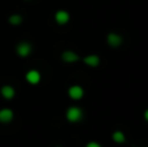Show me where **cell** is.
<instances>
[{
    "mask_svg": "<svg viewBox=\"0 0 148 147\" xmlns=\"http://www.w3.org/2000/svg\"><path fill=\"white\" fill-rule=\"evenodd\" d=\"M81 117H82V109L78 108V107H70L66 111V119L69 120L70 122L79 121Z\"/></svg>",
    "mask_w": 148,
    "mask_h": 147,
    "instance_id": "1",
    "label": "cell"
},
{
    "mask_svg": "<svg viewBox=\"0 0 148 147\" xmlns=\"http://www.w3.org/2000/svg\"><path fill=\"white\" fill-rule=\"evenodd\" d=\"M31 52V44L27 43V42H21L17 46V54L20 55L21 57H26L29 56Z\"/></svg>",
    "mask_w": 148,
    "mask_h": 147,
    "instance_id": "2",
    "label": "cell"
},
{
    "mask_svg": "<svg viewBox=\"0 0 148 147\" xmlns=\"http://www.w3.org/2000/svg\"><path fill=\"white\" fill-rule=\"evenodd\" d=\"M26 81H27L29 83H31V85H38V83L40 82V73L34 69L29 70V72L26 73Z\"/></svg>",
    "mask_w": 148,
    "mask_h": 147,
    "instance_id": "3",
    "label": "cell"
},
{
    "mask_svg": "<svg viewBox=\"0 0 148 147\" xmlns=\"http://www.w3.org/2000/svg\"><path fill=\"white\" fill-rule=\"evenodd\" d=\"M55 20L59 25H65V23L69 22L70 20V16L66 10H57L56 14H55Z\"/></svg>",
    "mask_w": 148,
    "mask_h": 147,
    "instance_id": "4",
    "label": "cell"
},
{
    "mask_svg": "<svg viewBox=\"0 0 148 147\" xmlns=\"http://www.w3.org/2000/svg\"><path fill=\"white\" fill-rule=\"evenodd\" d=\"M68 94H69V96L72 99H74V100H78V99H81L82 96H83V89H82L81 86H78V85L72 86V87H69Z\"/></svg>",
    "mask_w": 148,
    "mask_h": 147,
    "instance_id": "5",
    "label": "cell"
},
{
    "mask_svg": "<svg viewBox=\"0 0 148 147\" xmlns=\"http://www.w3.org/2000/svg\"><path fill=\"white\" fill-rule=\"evenodd\" d=\"M107 42H108V44H109V46L118 47L121 43H122V38H121L118 34H116V33H110L109 35L107 36Z\"/></svg>",
    "mask_w": 148,
    "mask_h": 147,
    "instance_id": "6",
    "label": "cell"
},
{
    "mask_svg": "<svg viewBox=\"0 0 148 147\" xmlns=\"http://www.w3.org/2000/svg\"><path fill=\"white\" fill-rule=\"evenodd\" d=\"M13 119V111L9 108L0 109V122H9Z\"/></svg>",
    "mask_w": 148,
    "mask_h": 147,
    "instance_id": "7",
    "label": "cell"
},
{
    "mask_svg": "<svg viewBox=\"0 0 148 147\" xmlns=\"http://www.w3.org/2000/svg\"><path fill=\"white\" fill-rule=\"evenodd\" d=\"M62 60H64L65 63H75L79 60V56L73 51H65L64 54H62Z\"/></svg>",
    "mask_w": 148,
    "mask_h": 147,
    "instance_id": "8",
    "label": "cell"
},
{
    "mask_svg": "<svg viewBox=\"0 0 148 147\" xmlns=\"http://www.w3.org/2000/svg\"><path fill=\"white\" fill-rule=\"evenodd\" d=\"M83 60H84V64H87L88 67H97L100 64V59L96 55H88Z\"/></svg>",
    "mask_w": 148,
    "mask_h": 147,
    "instance_id": "9",
    "label": "cell"
},
{
    "mask_svg": "<svg viewBox=\"0 0 148 147\" xmlns=\"http://www.w3.org/2000/svg\"><path fill=\"white\" fill-rule=\"evenodd\" d=\"M14 94H16V91H14V89H13L12 86L5 85V86H3L1 87V95L4 96L5 99H12L13 96H14Z\"/></svg>",
    "mask_w": 148,
    "mask_h": 147,
    "instance_id": "10",
    "label": "cell"
},
{
    "mask_svg": "<svg viewBox=\"0 0 148 147\" xmlns=\"http://www.w3.org/2000/svg\"><path fill=\"white\" fill-rule=\"evenodd\" d=\"M112 138H113V141H114L116 143H123L126 141V137H125V134H123L122 132H114L113 133V135H112Z\"/></svg>",
    "mask_w": 148,
    "mask_h": 147,
    "instance_id": "11",
    "label": "cell"
},
{
    "mask_svg": "<svg viewBox=\"0 0 148 147\" xmlns=\"http://www.w3.org/2000/svg\"><path fill=\"white\" fill-rule=\"evenodd\" d=\"M9 22H10V25H20L22 22V17L18 14H13L9 17Z\"/></svg>",
    "mask_w": 148,
    "mask_h": 147,
    "instance_id": "12",
    "label": "cell"
},
{
    "mask_svg": "<svg viewBox=\"0 0 148 147\" xmlns=\"http://www.w3.org/2000/svg\"><path fill=\"white\" fill-rule=\"evenodd\" d=\"M86 147H101V145L97 143V142H88L86 145Z\"/></svg>",
    "mask_w": 148,
    "mask_h": 147,
    "instance_id": "13",
    "label": "cell"
},
{
    "mask_svg": "<svg viewBox=\"0 0 148 147\" xmlns=\"http://www.w3.org/2000/svg\"><path fill=\"white\" fill-rule=\"evenodd\" d=\"M144 119H146V120H147V121H148V109H147V111H146V113H144Z\"/></svg>",
    "mask_w": 148,
    "mask_h": 147,
    "instance_id": "14",
    "label": "cell"
}]
</instances>
